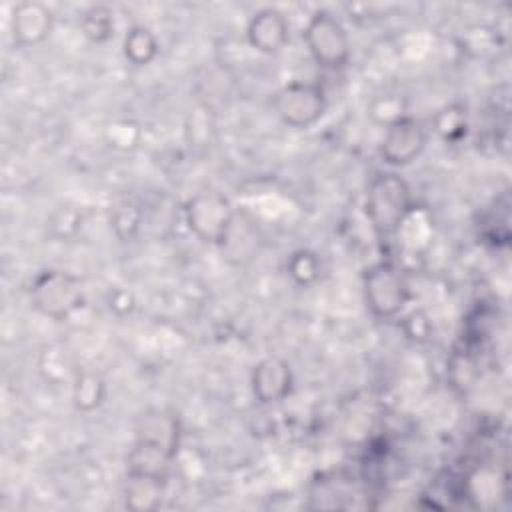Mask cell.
I'll return each instance as SVG.
<instances>
[{
	"label": "cell",
	"mask_w": 512,
	"mask_h": 512,
	"mask_svg": "<svg viewBox=\"0 0 512 512\" xmlns=\"http://www.w3.org/2000/svg\"><path fill=\"white\" fill-rule=\"evenodd\" d=\"M326 92L318 82L292 80L274 94V110L278 118L296 130L314 126L326 112Z\"/></svg>",
	"instance_id": "cell-6"
},
{
	"label": "cell",
	"mask_w": 512,
	"mask_h": 512,
	"mask_svg": "<svg viewBox=\"0 0 512 512\" xmlns=\"http://www.w3.org/2000/svg\"><path fill=\"white\" fill-rule=\"evenodd\" d=\"M46 226H48V234L56 240L72 238L82 226V212L70 204L60 206L50 214Z\"/></svg>",
	"instance_id": "cell-20"
},
{
	"label": "cell",
	"mask_w": 512,
	"mask_h": 512,
	"mask_svg": "<svg viewBox=\"0 0 512 512\" xmlns=\"http://www.w3.org/2000/svg\"><path fill=\"white\" fill-rule=\"evenodd\" d=\"M304 42L316 64L340 70L350 60V38L344 24L328 10H316L304 26Z\"/></svg>",
	"instance_id": "cell-5"
},
{
	"label": "cell",
	"mask_w": 512,
	"mask_h": 512,
	"mask_svg": "<svg viewBox=\"0 0 512 512\" xmlns=\"http://www.w3.org/2000/svg\"><path fill=\"white\" fill-rule=\"evenodd\" d=\"M250 388L254 398L264 406L284 402L294 388L292 366L280 356H264L250 372Z\"/></svg>",
	"instance_id": "cell-8"
},
{
	"label": "cell",
	"mask_w": 512,
	"mask_h": 512,
	"mask_svg": "<svg viewBox=\"0 0 512 512\" xmlns=\"http://www.w3.org/2000/svg\"><path fill=\"white\" fill-rule=\"evenodd\" d=\"M468 126V108L462 102H450L442 106L432 118L434 132L448 144L460 142L466 136Z\"/></svg>",
	"instance_id": "cell-15"
},
{
	"label": "cell",
	"mask_w": 512,
	"mask_h": 512,
	"mask_svg": "<svg viewBox=\"0 0 512 512\" xmlns=\"http://www.w3.org/2000/svg\"><path fill=\"white\" fill-rule=\"evenodd\" d=\"M136 440L154 444V446L166 450L170 456L176 458L178 444H180L178 420L174 416L166 414V412H160V410L148 412L138 422Z\"/></svg>",
	"instance_id": "cell-11"
},
{
	"label": "cell",
	"mask_w": 512,
	"mask_h": 512,
	"mask_svg": "<svg viewBox=\"0 0 512 512\" xmlns=\"http://www.w3.org/2000/svg\"><path fill=\"white\" fill-rule=\"evenodd\" d=\"M54 30V12L36 0L18 2L12 8L10 32L16 46L30 48L42 44Z\"/></svg>",
	"instance_id": "cell-10"
},
{
	"label": "cell",
	"mask_w": 512,
	"mask_h": 512,
	"mask_svg": "<svg viewBox=\"0 0 512 512\" xmlns=\"http://www.w3.org/2000/svg\"><path fill=\"white\" fill-rule=\"evenodd\" d=\"M402 330L412 342H426L432 334V322L424 310H412L402 320Z\"/></svg>",
	"instance_id": "cell-22"
},
{
	"label": "cell",
	"mask_w": 512,
	"mask_h": 512,
	"mask_svg": "<svg viewBox=\"0 0 512 512\" xmlns=\"http://www.w3.org/2000/svg\"><path fill=\"white\" fill-rule=\"evenodd\" d=\"M32 308L50 320L62 322L76 314L86 304V292L82 280L64 270H42L30 282Z\"/></svg>",
	"instance_id": "cell-2"
},
{
	"label": "cell",
	"mask_w": 512,
	"mask_h": 512,
	"mask_svg": "<svg viewBox=\"0 0 512 512\" xmlns=\"http://www.w3.org/2000/svg\"><path fill=\"white\" fill-rule=\"evenodd\" d=\"M166 488V478L128 472L124 484V504L134 512H148L156 510L162 504Z\"/></svg>",
	"instance_id": "cell-12"
},
{
	"label": "cell",
	"mask_w": 512,
	"mask_h": 512,
	"mask_svg": "<svg viewBox=\"0 0 512 512\" xmlns=\"http://www.w3.org/2000/svg\"><path fill=\"white\" fill-rule=\"evenodd\" d=\"M158 52L160 42L148 26L134 24L126 30L122 38V54L126 62H130L132 66H148L156 60Z\"/></svg>",
	"instance_id": "cell-13"
},
{
	"label": "cell",
	"mask_w": 512,
	"mask_h": 512,
	"mask_svg": "<svg viewBox=\"0 0 512 512\" xmlns=\"http://www.w3.org/2000/svg\"><path fill=\"white\" fill-rule=\"evenodd\" d=\"M428 132L412 116H402L384 128L380 140V158L392 168L412 164L426 148Z\"/></svg>",
	"instance_id": "cell-7"
},
{
	"label": "cell",
	"mask_w": 512,
	"mask_h": 512,
	"mask_svg": "<svg viewBox=\"0 0 512 512\" xmlns=\"http://www.w3.org/2000/svg\"><path fill=\"white\" fill-rule=\"evenodd\" d=\"M364 302L378 320L396 318L410 300V286L404 272L388 260L374 262L362 274Z\"/></svg>",
	"instance_id": "cell-3"
},
{
	"label": "cell",
	"mask_w": 512,
	"mask_h": 512,
	"mask_svg": "<svg viewBox=\"0 0 512 512\" xmlns=\"http://www.w3.org/2000/svg\"><path fill=\"white\" fill-rule=\"evenodd\" d=\"M286 274L296 286L308 288L318 282L322 274V260L314 250L298 248L286 260Z\"/></svg>",
	"instance_id": "cell-16"
},
{
	"label": "cell",
	"mask_w": 512,
	"mask_h": 512,
	"mask_svg": "<svg viewBox=\"0 0 512 512\" xmlns=\"http://www.w3.org/2000/svg\"><path fill=\"white\" fill-rule=\"evenodd\" d=\"M108 396L106 380L90 370H78L72 380V404L80 412L98 410Z\"/></svg>",
	"instance_id": "cell-14"
},
{
	"label": "cell",
	"mask_w": 512,
	"mask_h": 512,
	"mask_svg": "<svg viewBox=\"0 0 512 512\" xmlns=\"http://www.w3.org/2000/svg\"><path fill=\"white\" fill-rule=\"evenodd\" d=\"M368 114L376 124L386 128L394 120L406 116V102L400 94H382L370 102Z\"/></svg>",
	"instance_id": "cell-21"
},
{
	"label": "cell",
	"mask_w": 512,
	"mask_h": 512,
	"mask_svg": "<svg viewBox=\"0 0 512 512\" xmlns=\"http://www.w3.org/2000/svg\"><path fill=\"white\" fill-rule=\"evenodd\" d=\"M236 218V208L232 202L216 192L202 190L188 198L184 206V220L188 230L204 244L222 246Z\"/></svg>",
	"instance_id": "cell-4"
},
{
	"label": "cell",
	"mask_w": 512,
	"mask_h": 512,
	"mask_svg": "<svg viewBox=\"0 0 512 512\" xmlns=\"http://www.w3.org/2000/svg\"><path fill=\"white\" fill-rule=\"evenodd\" d=\"M290 40V24L286 14L276 6L256 10L246 24V42L260 54H278Z\"/></svg>",
	"instance_id": "cell-9"
},
{
	"label": "cell",
	"mask_w": 512,
	"mask_h": 512,
	"mask_svg": "<svg viewBox=\"0 0 512 512\" xmlns=\"http://www.w3.org/2000/svg\"><path fill=\"white\" fill-rule=\"evenodd\" d=\"M104 140L110 148L118 152H132L142 142V128L136 120L118 118L106 124Z\"/></svg>",
	"instance_id": "cell-18"
},
{
	"label": "cell",
	"mask_w": 512,
	"mask_h": 512,
	"mask_svg": "<svg viewBox=\"0 0 512 512\" xmlns=\"http://www.w3.org/2000/svg\"><path fill=\"white\" fill-rule=\"evenodd\" d=\"M78 24L84 38L94 44H104L114 36V14L108 6L96 4L86 8Z\"/></svg>",
	"instance_id": "cell-17"
},
{
	"label": "cell",
	"mask_w": 512,
	"mask_h": 512,
	"mask_svg": "<svg viewBox=\"0 0 512 512\" xmlns=\"http://www.w3.org/2000/svg\"><path fill=\"white\" fill-rule=\"evenodd\" d=\"M136 308V300H134V294L128 292V290H116L112 296H110V310H114L118 316H126V314H132Z\"/></svg>",
	"instance_id": "cell-23"
},
{
	"label": "cell",
	"mask_w": 512,
	"mask_h": 512,
	"mask_svg": "<svg viewBox=\"0 0 512 512\" xmlns=\"http://www.w3.org/2000/svg\"><path fill=\"white\" fill-rule=\"evenodd\" d=\"M414 198L408 182L396 172H380L366 186L364 212L378 238H392L412 214Z\"/></svg>",
	"instance_id": "cell-1"
},
{
	"label": "cell",
	"mask_w": 512,
	"mask_h": 512,
	"mask_svg": "<svg viewBox=\"0 0 512 512\" xmlns=\"http://www.w3.org/2000/svg\"><path fill=\"white\" fill-rule=\"evenodd\" d=\"M108 220H110V228L114 230V234L120 240H132L140 230L142 212L134 202L122 200V202H116L114 206H110Z\"/></svg>",
	"instance_id": "cell-19"
}]
</instances>
